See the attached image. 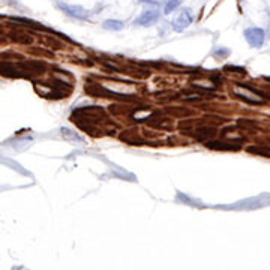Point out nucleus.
<instances>
[{"label":"nucleus","instance_id":"f257e3e1","mask_svg":"<svg viewBox=\"0 0 270 270\" xmlns=\"http://www.w3.org/2000/svg\"><path fill=\"white\" fill-rule=\"evenodd\" d=\"M245 39H246V42L251 45V47H261L263 44H264V39H266V33H264V30L263 29H260V27H249V29H246L245 30Z\"/></svg>","mask_w":270,"mask_h":270},{"label":"nucleus","instance_id":"f03ea898","mask_svg":"<svg viewBox=\"0 0 270 270\" xmlns=\"http://www.w3.org/2000/svg\"><path fill=\"white\" fill-rule=\"evenodd\" d=\"M59 8L65 12V14H68L69 17H72V18H77V20H87L89 18V11L87 9H84L83 6H78V5H68V3H60L59 5Z\"/></svg>","mask_w":270,"mask_h":270},{"label":"nucleus","instance_id":"7ed1b4c3","mask_svg":"<svg viewBox=\"0 0 270 270\" xmlns=\"http://www.w3.org/2000/svg\"><path fill=\"white\" fill-rule=\"evenodd\" d=\"M159 17H161V14H159L158 9H147L135 20V24L143 26V27H149V26L155 24L159 20Z\"/></svg>","mask_w":270,"mask_h":270},{"label":"nucleus","instance_id":"20e7f679","mask_svg":"<svg viewBox=\"0 0 270 270\" xmlns=\"http://www.w3.org/2000/svg\"><path fill=\"white\" fill-rule=\"evenodd\" d=\"M240 87H243V92H239V90H236L234 93H236V96L237 98H240L243 102H248V104H255V105H260V104H263L266 99L264 98H261V96H249V93L254 90V87H251V86H246V84H239Z\"/></svg>","mask_w":270,"mask_h":270},{"label":"nucleus","instance_id":"39448f33","mask_svg":"<svg viewBox=\"0 0 270 270\" xmlns=\"http://www.w3.org/2000/svg\"><path fill=\"white\" fill-rule=\"evenodd\" d=\"M192 21H194V18H192L191 12L185 9V11H182L179 15L174 18V21H173V29L177 30V32H182V30H185L188 26H191Z\"/></svg>","mask_w":270,"mask_h":270},{"label":"nucleus","instance_id":"423d86ee","mask_svg":"<svg viewBox=\"0 0 270 270\" xmlns=\"http://www.w3.org/2000/svg\"><path fill=\"white\" fill-rule=\"evenodd\" d=\"M206 146L215 150H239L240 149V144L234 141H207Z\"/></svg>","mask_w":270,"mask_h":270},{"label":"nucleus","instance_id":"0eeeda50","mask_svg":"<svg viewBox=\"0 0 270 270\" xmlns=\"http://www.w3.org/2000/svg\"><path fill=\"white\" fill-rule=\"evenodd\" d=\"M216 129L213 126H201V128H197L194 135L198 138V140H207V138H213L216 135Z\"/></svg>","mask_w":270,"mask_h":270},{"label":"nucleus","instance_id":"6e6552de","mask_svg":"<svg viewBox=\"0 0 270 270\" xmlns=\"http://www.w3.org/2000/svg\"><path fill=\"white\" fill-rule=\"evenodd\" d=\"M21 66L26 68L27 72H33V74H42V72H45V65L42 62H38V60L26 62Z\"/></svg>","mask_w":270,"mask_h":270},{"label":"nucleus","instance_id":"1a4fd4ad","mask_svg":"<svg viewBox=\"0 0 270 270\" xmlns=\"http://www.w3.org/2000/svg\"><path fill=\"white\" fill-rule=\"evenodd\" d=\"M11 39L17 44H24V45H30L33 42V38L27 33H23V32H12Z\"/></svg>","mask_w":270,"mask_h":270},{"label":"nucleus","instance_id":"9d476101","mask_svg":"<svg viewBox=\"0 0 270 270\" xmlns=\"http://www.w3.org/2000/svg\"><path fill=\"white\" fill-rule=\"evenodd\" d=\"M0 69H2V74L3 75H8V77H20L21 74L17 71V68L14 65H9V63H3L0 65Z\"/></svg>","mask_w":270,"mask_h":270},{"label":"nucleus","instance_id":"9b49d317","mask_svg":"<svg viewBox=\"0 0 270 270\" xmlns=\"http://www.w3.org/2000/svg\"><path fill=\"white\" fill-rule=\"evenodd\" d=\"M123 27H125V24L120 20H107V21H104V29H107V30H116V32H119Z\"/></svg>","mask_w":270,"mask_h":270},{"label":"nucleus","instance_id":"f8f14e48","mask_svg":"<svg viewBox=\"0 0 270 270\" xmlns=\"http://www.w3.org/2000/svg\"><path fill=\"white\" fill-rule=\"evenodd\" d=\"M248 152H249V153H254V155H263V156H267V158H270V149L264 147V146L248 147Z\"/></svg>","mask_w":270,"mask_h":270},{"label":"nucleus","instance_id":"ddd939ff","mask_svg":"<svg viewBox=\"0 0 270 270\" xmlns=\"http://www.w3.org/2000/svg\"><path fill=\"white\" fill-rule=\"evenodd\" d=\"M180 3H182V0H168L167 5H165V8H164V12H165V14H170V12L176 11L180 6Z\"/></svg>","mask_w":270,"mask_h":270},{"label":"nucleus","instance_id":"4468645a","mask_svg":"<svg viewBox=\"0 0 270 270\" xmlns=\"http://www.w3.org/2000/svg\"><path fill=\"white\" fill-rule=\"evenodd\" d=\"M62 134H63L68 140H74V141L77 140L78 143H81V141H83V140H81V137H78V135H77V134H74V132H69V131H68V128H63V129H62Z\"/></svg>","mask_w":270,"mask_h":270},{"label":"nucleus","instance_id":"2eb2a0df","mask_svg":"<svg viewBox=\"0 0 270 270\" xmlns=\"http://www.w3.org/2000/svg\"><path fill=\"white\" fill-rule=\"evenodd\" d=\"M15 23H20V24H24V26H30V27H41L39 24L33 23L32 20H26V18H14Z\"/></svg>","mask_w":270,"mask_h":270},{"label":"nucleus","instance_id":"dca6fc26","mask_svg":"<svg viewBox=\"0 0 270 270\" xmlns=\"http://www.w3.org/2000/svg\"><path fill=\"white\" fill-rule=\"evenodd\" d=\"M225 71H233V72H240V74H245V69L243 68H239V66H231V65H227L225 66Z\"/></svg>","mask_w":270,"mask_h":270},{"label":"nucleus","instance_id":"f3484780","mask_svg":"<svg viewBox=\"0 0 270 270\" xmlns=\"http://www.w3.org/2000/svg\"><path fill=\"white\" fill-rule=\"evenodd\" d=\"M141 2H147V3H150V5H156V3H158V0H141Z\"/></svg>","mask_w":270,"mask_h":270},{"label":"nucleus","instance_id":"a211bd4d","mask_svg":"<svg viewBox=\"0 0 270 270\" xmlns=\"http://www.w3.org/2000/svg\"><path fill=\"white\" fill-rule=\"evenodd\" d=\"M269 18H270V9H269Z\"/></svg>","mask_w":270,"mask_h":270}]
</instances>
